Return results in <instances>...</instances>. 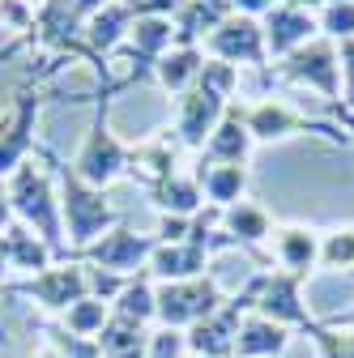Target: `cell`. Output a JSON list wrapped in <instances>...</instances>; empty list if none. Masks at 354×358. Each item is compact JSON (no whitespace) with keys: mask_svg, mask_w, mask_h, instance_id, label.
<instances>
[{"mask_svg":"<svg viewBox=\"0 0 354 358\" xmlns=\"http://www.w3.org/2000/svg\"><path fill=\"white\" fill-rule=\"evenodd\" d=\"M222 303H227V294L213 273L188 278V282H154V320H162V329L188 333L192 324L213 316Z\"/></svg>","mask_w":354,"mask_h":358,"instance_id":"4","label":"cell"},{"mask_svg":"<svg viewBox=\"0 0 354 358\" xmlns=\"http://www.w3.org/2000/svg\"><path fill=\"white\" fill-rule=\"evenodd\" d=\"M0 341H5V329H0Z\"/></svg>","mask_w":354,"mask_h":358,"instance_id":"38","label":"cell"},{"mask_svg":"<svg viewBox=\"0 0 354 358\" xmlns=\"http://www.w3.org/2000/svg\"><path fill=\"white\" fill-rule=\"evenodd\" d=\"M94 341H99L103 358H146V350H150V329L111 311L107 324H103V333H99Z\"/></svg>","mask_w":354,"mask_h":358,"instance_id":"22","label":"cell"},{"mask_svg":"<svg viewBox=\"0 0 354 358\" xmlns=\"http://www.w3.org/2000/svg\"><path fill=\"white\" fill-rule=\"evenodd\" d=\"M222 235L239 248H256V243H264L274 235V222H269V209L264 205H256V201H235V205H227L222 209Z\"/></svg>","mask_w":354,"mask_h":358,"instance_id":"20","label":"cell"},{"mask_svg":"<svg viewBox=\"0 0 354 358\" xmlns=\"http://www.w3.org/2000/svg\"><path fill=\"white\" fill-rule=\"evenodd\" d=\"M184 354H188V341H184L180 329H158V333H150L146 358H184Z\"/></svg>","mask_w":354,"mask_h":358,"instance_id":"29","label":"cell"},{"mask_svg":"<svg viewBox=\"0 0 354 358\" xmlns=\"http://www.w3.org/2000/svg\"><path fill=\"white\" fill-rule=\"evenodd\" d=\"M17 290L30 294L38 307H48V311H69L73 303H81V299L94 294L90 268H85L81 260H60V264H52V268H43V273L26 278Z\"/></svg>","mask_w":354,"mask_h":358,"instance_id":"12","label":"cell"},{"mask_svg":"<svg viewBox=\"0 0 354 358\" xmlns=\"http://www.w3.org/2000/svg\"><path fill=\"white\" fill-rule=\"evenodd\" d=\"M337 64H341V103H346L350 124H354V38L337 43Z\"/></svg>","mask_w":354,"mask_h":358,"instance_id":"30","label":"cell"},{"mask_svg":"<svg viewBox=\"0 0 354 358\" xmlns=\"http://www.w3.org/2000/svg\"><path fill=\"white\" fill-rule=\"evenodd\" d=\"M38 358H60V354H56V350H43V354H38Z\"/></svg>","mask_w":354,"mask_h":358,"instance_id":"35","label":"cell"},{"mask_svg":"<svg viewBox=\"0 0 354 358\" xmlns=\"http://www.w3.org/2000/svg\"><path fill=\"white\" fill-rule=\"evenodd\" d=\"M227 13H231V0H188V5L171 17L175 48H205V38L222 26Z\"/></svg>","mask_w":354,"mask_h":358,"instance_id":"15","label":"cell"},{"mask_svg":"<svg viewBox=\"0 0 354 358\" xmlns=\"http://www.w3.org/2000/svg\"><path fill=\"white\" fill-rule=\"evenodd\" d=\"M209 248L197 243V239H184V243H158L150 264H146V273L154 282H188V278H205V268H209Z\"/></svg>","mask_w":354,"mask_h":358,"instance_id":"14","label":"cell"},{"mask_svg":"<svg viewBox=\"0 0 354 358\" xmlns=\"http://www.w3.org/2000/svg\"><path fill=\"white\" fill-rule=\"evenodd\" d=\"M325 273H350L354 268V227H341V231H333V235H325L320 239V260H316Z\"/></svg>","mask_w":354,"mask_h":358,"instance_id":"27","label":"cell"},{"mask_svg":"<svg viewBox=\"0 0 354 358\" xmlns=\"http://www.w3.org/2000/svg\"><path fill=\"white\" fill-rule=\"evenodd\" d=\"M205 69V48H171L167 56L154 60V81L167 94H184Z\"/></svg>","mask_w":354,"mask_h":358,"instance_id":"23","label":"cell"},{"mask_svg":"<svg viewBox=\"0 0 354 358\" xmlns=\"http://www.w3.org/2000/svg\"><path fill=\"white\" fill-rule=\"evenodd\" d=\"M111 311L115 316H128V320H137V324H150L154 320V278L146 273H132L124 286H120V294L111 299Z\"/></svg>","mask_w":354,"mask_h":358,"instance_id":"25","label":"cell"},{"mask_svg":"<svg viewBox=\"0 0 354 358\" xmlns=\"http://www.w3.org/2000/svg\"><path fill=\"white\" fill-rule=\"evenodd\" d=\"M184 358H201V354H184Z\"/></svg>","mask_w":354,"mask_h":358,"instance_id":"37","label":"cell"},{"mask_svg":"<svg viewBox=\"0 0 354 358\" xmlns=\"http://www.w3.org/2000/svg\"><path fill=\"white\" fill-rule=\"evenodd\" d=\"M274 77L316 90V94H325L329 103H341V64H337V43H333V38H325V34L307 38L303 48H295L286 60H278V64H274Z\"/></svg>","mask_w":354,"mask_h":358,"instance_id":"5","label":"cell"},{"mask_svg":"<svg viewBox=\"0 0 354 358\" xmlns=\"http://www.w3.org/2000/svg\"><path fill=\"white\" fill-rule=\"evenodd\" d=\"M90 188H103L115 184L120 175L132 171V145H124L115 137V128H111V111H107V99L94 107V120H90V132H85V141L77 150V158L69 162Z\"/></svg>","mask_w":354,"mask_h":358,"instance_id":"3","label":"cell"},{"mask_svg":"<svg viewBox=\"0 0 354 358\" xmlns=\"http://www.w3.org/2000/svg\"><path fill=\"white\" fill-rule=\"evenodd\" d=\"M252 145H256V141H252V132H248V124H243V103H231L227 115L218 120V128L209 132L201 158H209V162H248Z\"/></svg>","mask_w":354,"mask_h":358,"instance_id":"16","label":"cell"},{"mask_svg":"<svg viewBox=\"0 0 354 358\" xmlns=\"http://www.w3.org/2000/svg\"><path fill=\"white\" fill-rule=\"evenodd\" d=\"M52 260H56V252L34 231H26L22 222H13V227L5 231V264L9 268H26V273L34 278V273H43V268H52Z\"/></svg>","mask_w":354,"mask_h":358,"instance_id":"24","label":"cell"},{"mask_svg":"<svg viewBox=\"0 0 354 358\" xmlns=\"http://www.w3.org/2000/svg\"><path fill=\"white\" fill-rule=\"evenodd\" d=\"M13 227V205H9V188H5V179H0V235H5Z\"/></svg>","mask_w":354,"mask_h":358,"instance_id":"33","label":"cell"},{"mask_svg":"<svg viewBox=\"0 0 354 358\" xmlns=\"http://www.w3.org/2000/svg\"><path fill=\"white\" fill-rule=\"evenodd\" d=\"M9 205H13V222H22L26 231H34L43 243L56 252V260H69V243H64V222H60V192H56V175L48 166L43 145L34 150L30 162H22L9 179Z\"/></svg>","mask_w":354,"mask_h":358,"instance_id":"1","label":"cell"},{"mask_svg":"<svg viewBox=\"0 0 354 358\" xmlns=\"http://www.w3.org/2000/svg\"><path fill=\"white\" fill-rule=\"evenodd\" d=\"M260 30H264V52L269 60H286L295 48H303L307 38H316L320 26L312 17V9H299V5H269V13L260 17Z\"/></svg>","mask_w":354,"mask_h":358,"instance_id":"13","label":"cell"},{"mask_svg":"<svg viewBox=\"0 0 354 358\" xmlns=\"http://www.w3.org/2000/svg\"><path fill=\"white\" fill-rule=\"evenodd\" d=\"M205 56L222 60V64H248V69H264L269 64V52H264V30L260 17H243V13H227L222 26H218L205 38Z\"/></svg>","mask_w":354,"mask_h":358,"instance_id":"11","label":"cell"},{"mask_svg":"<svg viewBox=\"0 0 354 358\" xmlns=\"http://www.w3.org/2000/svg\"><path fill=\"white\" fill-rule=\"evenodd\" d=\"M132 17H175L188 0H124Z\"/></svg>","mask_w":354,"mask_h":358,"instance_id":"31","label":"cell"},{"mask_svg":"<svg viewBox=\"0 0 354 358\" xmlns=\"http://www.w3.org/2000/svg\"><path fill=\"white\" fill-rule=\"evenodd\" d=\"M274 256L282 264V273L307 278L316 268V260H320V239H316V231H307V227H282L278 239H274Z\"/></svg>","mask_w":354,"mask_h":358,"instance_id":"21","label":"cell"},{"mask_svg":"<svg viewBox=\"0 0 354 358\" xmlns=\"http://www.w3.org/2000/svg\"><path fill=\"white\" fill-rule=\"evenodd\" d=\"M303 282L299 273H264V286H260V299H256V316L264 320H274L282 329H303L307 337H316L320 333V320L307 311L303 303Z\"/></svg>","mask_w":354,"mask_h":358,"instance_id":"10","label":"cell"},{"mask_svg":"<svg viewBox=\"0 0 354 358\" xmlns=\"http://www.w3.org/2000/svg\"><path fill=\"white\" fill-rule=\"evenodd\" d=\"M158 248V235H137V231H128L124 222L120 227H111L103 239H94L90 248H81L73 252L69 260H90L99 273H111V278H132V273H141V268L150 264Z\"/></svg>","mask_w":354,"mask_h":358,"instance_id":"6","label":"cell"},{"mask_svg":"<svg viewBox=\"0 0 354 358\" xmlns=\"http://www.w3.org/2000/svg\"><path fill=\"white\" fill-rule=\"evenodd\" d=\"M107 316H111V303L99 299V294H90V299H81V303H73L64 311V333H73V337H99L103 324H107Z\"/></svg>","mask_w":354,"mask_h":358,"instance_id":"26","label":"cell"},{"mask_svg":"<svg viewBox=\"0 0 354 358\" xmlns=\"http://www.w3.org/2000/svg\"><path fill=\"white\" fill-rule=\"evenodd\" d=\"M274 0H231V13H243V17H264Z\"/></svg>","mask_w":354,"mask_h":358,"instance_id":"32","label":"cell"},{"mask_svg":"<svg viewBox=\"0 0 354 358\" xmlns=\"http://www.w3.org/2000/svg\"><path fill=\"white\" fill-rule=\"evenodd\" d=\"M320 34L333 38V43H346L354 38V0H337V5H320V17H316Z\"/></svg>","mask_w":354,"mask_h":358,"instance_id":"28","label":"cell"},{"mask_svg":"<svg viewBox=\"0 0 354 358\" xmlns=\"http://www.w3.org/2000/svg\"><path fill=\"white\" fill-rule=\"evenodd\" d=\"M243 124L252 132V141H286V137H295V132H325L333 145H354V137L337 132L333 124L312 120V115H303V111H295L290 103H278V99L248 103L243 107Z\"/></svg>","mask_w":354,"mask_h":358,"instance_id":"7","label":"cell"},{"mask_svg":"<svg viewBox=\"0 0 354 358\" xmlns=\"http://www.w3.org/2000/svg\"><path fill=\"white\" fill-rule=\"evenodd\" d=\"M48 154V166L56 175V192H60V222H64V243H69V256L81 252V248H90L94 239H103L111 227H120V209L107 201L103 188H90L85 179L60 162L52 150H43Z\"/></svg>","mask_w":354,"mask_h":358,"instance_id":"2","label":"cell"},{"mask_svg":"<svg viewBox=\"0 0 354 358\" xmlns=\"http://www.w3.org/2000/svg\"><path fill=\"white\" fill-rule=\"evenodd\" d=\"M286 345H290V329H282V324H274V320H264V316L252 311V316H243V324H239L231 358H278V354H286Z\"/></svg>","mask_w":354,"mask_h":358,"instance_id":"18","label":"cell"},{"mask_svg":"<svg viewBox=\"0 0 354 358\" xmlns=\"http://www.w3.org/2000/svg\"><path fill=\"white\" fill-rule=\"evenodd\" d=\"M320 5H337V0H320Z\"/></svg>","mask_w":354,"mask_h":358,"instance_id":"36","label":"cell"},{"mask_svg":"<svg viewBox=\"0 0 354 358\" xmlns=\"http://www.w3.org/2000/svg\"><path fill=\"white\" fill-rule=\"evenodd\" d=\"M150 196L162 213L171 217H192L205 209V192L197 184V175L192 171H171L167 179H158V184H150Z\"/></svg>","mask_w":354,"mask_h":358,"instance_id":"19","label":"cell"},{"mask_svg":"<svg viewBox=\"0 0 354 358\" xmlns=\"http://www.w3.org/2000/svg\"><path fill=\"white\" fill-rule=\"evenodd\" d=\"M17 5H26V9H30V13H34V9H38V5H43V0H17Z\"/></svg>","mask_w":354,"mask_h":358,"instance_id":"34","label":"cell"},{"mask_svg":"<svg viewBox=\"0 0 354 358\" xmlns=\"http://www.w3.org/2000/svg\"><path fill=\"white\" fill-rule=\"evenodd\" d=\"M192 175H197V184H201V192H205V201L213 209H227V205L243 201V192H248V166L243 162H209V158H201Z\"/></svg>","mask_w":354,"mask_h":358,"instance_id":"17","label":"cell"},{"mask_svg":"<svg viewBox=\"0 0 354 358\" xmlns=\"http://www.w3.org/2000/svg\"><path fill=\"white\" fill-rule=\"evenodd\" d=\"M231 99L218 94V90H209L205 81H192L184 94H175V141H180L184 150H205L209 132L218 128V120L227 115Z\"/></svg>","mask_w":354,"mask_h":358,"instance_id":"8","label":"cell"},{"mask_svg":"<svg viewBox=\"0 0 354 358\" xmlns=\"http://www.w3.org/2000/svg\"><path fill=\"white\" fill-rule=\"evenodd\" d=\"M38 111H43L38 90H22L13 99V107L0 115V179H9L22 162L34 158V150H38V137H34Z\"/></svg>","mask_w":354,"mask_h":358,"instance_id":"9","label":"cell"}]
</instances>
